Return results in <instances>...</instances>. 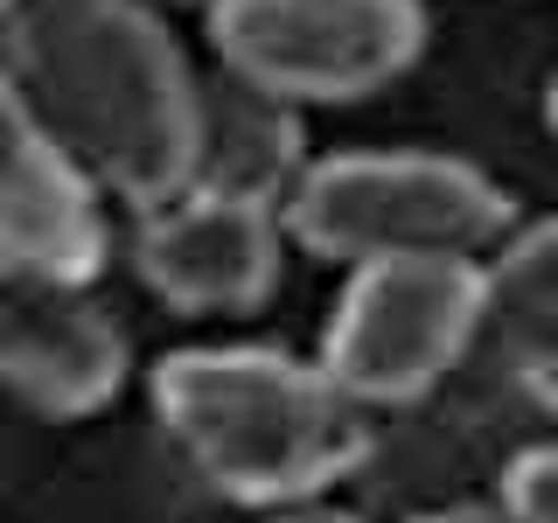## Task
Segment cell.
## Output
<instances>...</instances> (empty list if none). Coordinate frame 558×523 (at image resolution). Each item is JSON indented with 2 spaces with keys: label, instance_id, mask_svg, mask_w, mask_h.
Returning a JSON list of instances; mask_svg holds the SVG:
<instances>
[{
  "label": "cell",
  "instance_id": "9a60e30c",
  "mask_svg": "<svg viewBox=\"0 0 558 523\" xmlns=\"http://www.w3.org/2000/svg\"><path fill=\"white\" fill-rule=\"evenodd\" d=\"M133 8H147V14H174V8H217V0H133Z\"/></svg>",
  "mask_w": 558,
  "mask_h": 523
},
{
  "label": "cell",
  "instance_id": "3957f363",
  "mask_svg": "<svg viewBox=\"0 0 558 523\" xmlns=\"http://www.w3.org/2000/svg\"><path fill=\"white\" fill-rule=\"evenodd\" d=\"M545 440H558V384L475 342L440 384L391 412H371V440L349 482L405 523L461 502H496L510 467Z\"/></svg>",
  "mask_w": 558,
  "mask_h": 523
},
{
  "label": "cell",
  "instance_id": "ba28073f",
  "mask_svg": "<svg viewBox=\"0 0 558 523\" xmlns=\"http://www.w3.org/2000/svg\"><path fill=\"white\" fill-rule=\"evenodd\" d=\"M133 258L161 301L189 314H244L266 301L279 272V209L182 188V196L140 209Z\"/></svg>",
  "mask_w": 558,
  "mask_h": 523
},
{
  "label": "cell",
  "instance_id": "5bb4252c",
  "mask_svg": "<svg viewBox=\"0 0 558 523\" xmlns=\"http://www.w3.org/2000/svg\"><path fill=\"white\" fill-rule=\"evenodd\" d=\"M272 523H356V516H336V510H287V516H272Z\"/></svg>",
  "mask_w": 558,
  "mask_h": 523
},
{
  "label": "cell",
  "instance_id": "7a4b0ae2",
  "mask_svg": "<svg viewBox=\"0 0 558 523\" xmlns=\"http://www.w3.org/2000/svg\"><path fill=\"white\" fill-rule=\"evenodd\" d=\"M161 426L238 502H307L349 482L371 412L328 384L322 363L279 349H182L154 370Z\"/></svg>",
  "mask_w": 558,
  "mask_h": 523
},
{
  "label": "cell",
  "instance_id": "e0dca14e",
  "mask_svg": "<svg viewBox=\"0 0 558 523\" xmlns=\"http://www.w3.org/2000/svg\"><path fill=\"white\" fill-rule=\"evenodd\" d=\"M551 119H558V98H551Z\"/></svg>",
  "mask_w": 558,
  "mask_h": 523
},
{
  "label": "cell",
  "instance_id": "277c9868",
  "mask_svg": "<svg viewBox=\"0 0 558 523\" xmlns=\"http://www.w3.org/2000/svg\"><path fill=\"white\" fill-rule=\"evenodd\" d=\"M279 223L322 258H475L510 231V203L482 168L447 154H336L307 168Z\"/></svg>",
  "mask_w": 558,
  "mask_h": 523
},
{
  "label": "cell",
  "instance_id": "30bf717a",
  "mask_svg": "<svg viewBox=\"0 0 558 523\" xmlns=\"http://www.w3.org/2000/svg\"><path fill=\"white\" fill-rule=\"evenodd\" d=\"M301 119L287 98L231 77H196V139H189V188L244 203H287L301 182Z\"/></svg>",
  "mask_w": 558,
  "mask_h": 523
},
{
  "label": "cell",
  "instance_id": "2e32d148",
  "mask_svg": "<svg viewBox=\"0 0 558 523\" xmlns=\"http://www.w3.org/2000/svg\"><path fill=\"white\" fill-rule=\"evenodd\" d=\"M14 8H28V0H0V22H8V14H14Z\"/></svg>",
  "mask_w": 558,
  "mask_h": 523
},
{
  "label": "cell",
  "instance_id": "5b68a950",
  "mask_svg": "<svg viewBox=\"0 0 558 523\" xmlns=\"http://www.w3.org/2000/svg\"><path fill=\"white\" fill-rule=\"evenodd\" d=\"M482 336L475 258H377L356 266L322 342V370L363 412H391L440 384Z\"/></svg>",
  "mask_w": 558,
  "mask_h": 523
},
{
  "label": "cell",
  "instance_id": "6da1fadb",
  "mask_svg": "<svg viewBox=\"0 0 558 523\" xmlns=\"http://www.w3.org/2000/svg\"><path fill=\"white\" fill-rule=\"evenodd\" d=\"M0 77L98 196L154 209L189 188L196 70L133 0H28L0 35Z\"/></svg>",
  "mask_w": 558,
  "mask_h": 523
},
{
  "label": "cell",
  "instance_id": "9c48e42d",
  "mask_svg": "<svg viewBox=\"0 0 558 523\" xmlns=\"http://www.w3.org/2000/svg\"><path fill=\"white\" fill-rule=\"evenodd\" d=\"M105 266L98 188L49 147L0 77V279H77Z\"/></svg>",
  "mask_w": 558,
  "mask_h": 523
},
{
  "label": "cell",
  "instance_id": "8992f818",
  "mask_svg": "<svg viewBox=\"0 0 558 523\" xmlns=\"http://www.w3.org/2000/svg\"><path fill=\"white\" fill-rule=\"evenodd\" d=\"M209 42L231 77L287 105H336L391 84L418 57V0H217Z\"/></svg>",
  "mask_w": 558,
  "mask_h": 523
},
{
  "label": "cell",
  "instance_id": "4fadbf2b",
  "mask_svg": "<svg viewBox=\"0 0 558 523\" xmlns=\"http://www.w3.org/2000/svg\"><path fill=\"white\" fill-rule=\"evenodd\" d=\"M405 523H517L502 502H461V510H433V516H405Z\"/></svg>",
  "mask_w": 558,
  "mask_h": 523
},
{
  "label": "cell",
  "instance_id": "8fae6325",
  "mask_svg": "<svg viewBox=\"0 0 558 523\" xmlns=\"http://www.w3.org/2000/svg\"><path fill=\"white\" fill-rule=\"evenodd\" d=\"M482 349L558 384V217L531 223L482 266Z\"/></svg>",
  "mask_w": 558,
  "mask_h": 523
},
{
  "label": "cell",
  "instance_id": "52a82bcc",
  "mask_svg": "<svg viewBox=\"0 0 558 523\" xmlns=\"http://www.w3.org/2000/svg\"><path fill=\"white\" fill-rule=\"evenodd\" d=\"M126 377V336L77 279H0V391L43 418H84Z\"/></svg>",
  "mask_w": 558,
  "mask_h": 523
},
{
  "label": "cell",
  "instance_id": "7c38bea8",
  "mask_svg": "<svg viewBox=\"0 0 558 523\" xmlns=\"http://www.w3.org/2000/svg\"><path fill=\"white\" fill-rule=\"evenodd\" d=\"M502 510L517 523H558V440L531 447L523 461L510 467V482H502Z\"/></svg>",
  "mask_w": 558,
  "mask_h": 523
}]
</instances>
